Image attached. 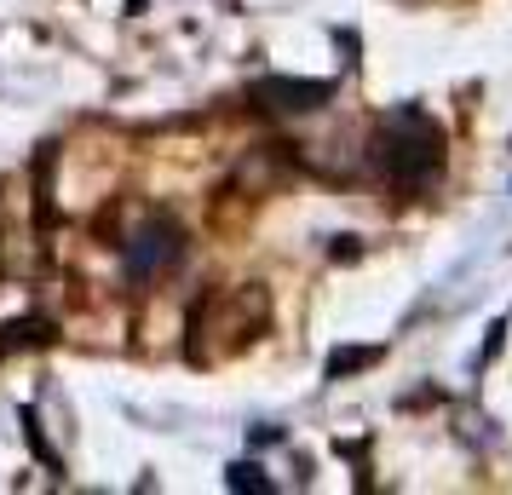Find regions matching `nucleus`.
Instances as JSON below:
<instances>
[{
    "label": "nucleus",
    "instance_id": "20e7f679",
    "mask_svg": "<svg viewBox=\"0 0 512 495\" xmlns=\"http://www.w3.org/2000/svg\"><path fill=\"white\" fill-rule=\"evenodd\" d=\"M328 98H334V81H317V75H259L248 87V104L265 116H305V110H323Z\"/></svg>",
    "mask_w": 512,
    "mask_h": 495
},
{
    "label": "nucleus",
    "instance_id": "0eeeda50",
    "mask_svg": "<svg viewBox=\"0 0 512 495\" xmlns=\"http://www.w3.org/2000/svg\"><path fill=\"white\" fill-rule=\"evenodd\" d=\"M334 260H357V236H340L334 242Z\"/></svg>",
    "mask_w": 512,
    "mask_h": 495
},
{
    "label": "nucleus",
    "instance_id": "423d86ee",
    "mask_svg": "<svg viewBox=\"0 0 512 495\" xmlns=\"http://www.w3.org/2000/svg\"><path fill=\"white\" fill-rule=\"evenodd\" d=\"M225 484H231V490H242V495H271V490H277V484H271L254 461H236V467L225 472Z\"/></svg>",
    "mask_w": 512,
    "mask_h": 495
},
{
    "label": "nucleus",
    "instance_id": "f03ea898",
    "mask_svg": "<svg viewBox=\"0 0 512 495\" xmlns=\"http://www.w3.org/2000/svg\"><path fill=\"white\" fill-rule=\"evenodd\" d=\"M271 323V294L265 283H242V288H219L202 294L190 311V334H185V357L190 363H219V357L248 352Z\"/></svg>",
    "mask_w": 512,
    "mask_h": 495
},
{
    "label": "nucleus",
    "instance_id": "7ed1b4c3",
    "mask_svg": "<svg viewBox=\"0 0 512 495\" xmlns=\"http://www.w3.org/2000/svg\"><path fill=\"white\" fill-rule=\"evenodd\" d=\"M121 248H127V277L150 283V277H162V271H173V265L185 260V225L173 213H144Z\"/></svg>",
    "mask_w": 512,
    "mask_h": 495
},
{
    "label": "nucleus",
    "instance_id": "f257e3e1",
    "mask_svg": "<svg viewBox=\"0 0 512 495\" xmlns=\"http://www.w3.org/2000/svg\"><path fill=\"white\" fill-rule=\"evenodd\" d=\"M443 156H449V133L420 104H397V110H386V116L374 121L369 162L397 196H420L443 173Z\"/></svg>",
    "mask_w": 512,
    "mask_h": 495
},
{
    "label": "nucleus",
    "instance_id": "39448f33",
    "mask_svg": "<svg viewBox=\"0 0 512 495\" xmlns=\"http://www.w3.org/2000/svg\"><path fill=\"white\" fill-rule=\"evenodd\" d=\"M386 357V346H340V352L328 357V380H346L357 375V369H374Z\"/></svg>",
    "mask_w": 512,
    "mask_h": 495
}]
</instances>
